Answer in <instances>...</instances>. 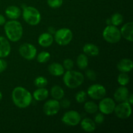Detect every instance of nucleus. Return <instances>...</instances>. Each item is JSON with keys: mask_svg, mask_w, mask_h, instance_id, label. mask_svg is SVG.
Masks as SVG:
<instances>
[{"mask_svg": "<svg viewBox=\"0 0 133 133\" xmlns=\"http://www.w3.org/2000/svg\"><path fill=\"white\" fill-rule=\"evenodd\" d=\"M12 100L19 109H25L31 105L32 96L31 94L22 87H17L12 92Z\"/></svg>", "mask_w": 133, "mask_h": 133, "instance_id": "1", "label": "nucleus"}, {"mask_svg": "<svg viewBox=\"0 0 133 133\" xmlns=\"http://www.w3.org/2000/svg\"><path fill=\"white\" fill-rule=\"evenodd\" d=\"M5 35L7 39L13 42H16L23 36V27L20 22L16 19H11L4 24Z\"/></svg>", "mask_w": 133, "mask_h": 133, "instance_id": "2", "label": "nucleus"}, {"mask_svg": "<svg viewBox=\"0 0 133 133\" xmlns=\"http://www.w3.org/2000/svg\"><path fill=\"white\" fill-rule=\"evenodd\" d=\"M63 75L64 83L68 88L71 89L80 87L84 81V75L79 71L68 70Z\"/></svg>", "mask_w": 133, "mask_h": 133, "instance_id": "3", "label": "nucleus"}, {"mask_svg": "<svg viewBox=\"0 0 133 133\" xmlns=\"http://www.w3.org/2000/svg\"><path fill=\"white\" fill-rule=\"evenodd\" d=\"M22 16L25 22L30 25H37L41 21V14L40 12L33 6H25Z\"/></svg>", "mask_w": 133, "mask_h": 133, "instance_id": "4", "label": "nucleus"}, {"mask_svg": "<svg viewBox=\"0 0 133 133\" xmlns=\"http://www.w3.org/2000/svg\"><path fill=\"white\" fill-rule=\"evenodd\" d=\"M103 37L105 40L110 44H116L120 41L122 38L120 30L116 26L110 25L104 29Z\"/></svg>", "mask_w": 133, "mask_h": 133, "instance_id": "5", "label": "nucleus"}, {"mask_svg": "<svg viewBox=\"0 0 133 133\" xmlns=\"http://www.w3.org/2000/svg\"><path fill=\"white\" fill-rule=\"evenodd\" d=\"M55 35V40L58 45H68L71 42L73 38L72 31L68 28H62L57 30Z\"/></svg>", "mask_w": 133, "mask_h": 133, "instance_id": "6", "label": "nucleus"}, {"mask_svg": "<svg viewBox=\"0 0 133 133\" xmlns=\"http://www.w3.org/2000/svg\"><path fill=\"white\" fill-rule=\"evenodd\" d=\"M114 112L119 119H127L131 116L132 113L131 105L127 101L119 103L118 105H116Z\"/></svg>", "mask_w": 133, "mask_h": 133, "instance_id": "7", "label": "nucleus"}, {"mask_svg": "<svg viewBox=\"0 0 133 133\" xmlns=\"http://www.w3.org/2000/svg\"><path fill=\"white\" fill-rule=\"evenodd\" d=\"M106 94V88L100 84H92L87 90V95L95 100L101 99L105 97Z\"/></svg>", "mask_w": 133, "mask_h": 133, "instance_id": "8", "label": "nucleus"}, {"mask_svg": "<svg viewBox=\"0 0 133 133\" xmlns=\"http://www.w3.org/2000/svg\"><path fill=\"white\" fill-rule=\"evenodd\" d=\"M19 53L25 59L32 61L36 57L37 50L35 45L29 43H24L19 48Z\"/></svg>", "mask_w": 133, "mask_h": 133, "instance_id": "9", "label": "nucleus"}, {"mask_svg": "<svg viewBox=\"0 0 133 133\" xmlns=\"http://www.w3.org/2000/svg\"><path fill=\"white\" fill-rule=\"evenodd\" d=\"M81 114L77 111L71 110L64 113L62 118V123L68 126H75L80 123Z\"/></svg>", "mask_w": 133, "mask_h": 133, "instance_id": "10", "label": "nucleus"}, {"mask_svg": "<svg viewBox=\"0 0 133 133\" xmlns=\"http://www.w3.org/2000/svg\"><path fill=\"white\" fill-rule=\"evenodd\" d=\"M116 103L110 97H103L101 99L98 105V109L102 114L109 115L114 112Z\"/></svg>", "mask_w": 133, "mask_h": 133, "instance_id": "11", "label": "nucleus"}, {"mask_svg": "<svg viewBox=\"0 0 133 133\" xmlns=\"http://www.w3.org/2000/svg\"><path fill=\"white\" fill-rule=\"evenodd\" d=\"M61 110V105L58 100L49 99L44 103L43 111L47 116H54Z\"/></svg>", "mask_w": 133, "mask_h": 133, "instance_id": "12", "label": "nucleus"}, {"mask_svg": "<svg viewBox=\"0 0 133 133\" xmlns=\"http://www.w3.org/2000/svg\"><path fill=\"white\" fill-rule=\"evenodd\" d=\"M129 96V91L128 88L125 87V86H122L117 88L114 94V99L118 103L127 101Z\"/></svg>", "mask_w": 133, "mask_h": 133, "instance_id": "13", "label": "nucleus"}, {"mask_svg": "<svg viewBox=\"0 0 133 133\" xmlns=\"http://www.w3.org/2000/svg\"><path fill=\"white\" fill-rule=\"evenodd\" d=\"M10 51L11 47L9 40L4 36H0V58L8 57Z\"/></svg>", "mask_w": 133, "mask_h": 133, "instance_id": "14", "label": "nucleus"}, {"mask_svg": "<svg viewBox=\"0 0 133 133\" xmlns=\"http://www.w3.org/2000/svg\"><path fill=\"white\" fill-rule=\"evenodd\" d=\"M122 36H123L127 41H133V23L128 22L122 26L120 29Z\"/></svg>", "mask_w": 133, "mask_h": 133, "instance_id": "15", "label": "nucleus"}, {"mask_svg": "<svg viewBox=\"0 0 133 133\" xmlns=\"http://www.w3.org/2000/svg\"><path fill=\"white\" fill-rule=\"evenodd\" d=\"M117 68L120 72H130L133 68V62L129 58H123L117 64Z\"/></svg>", "mask_w": 133, "mask_h": 133, "instance_id": "16", "label": "nucleus"}, {"mask_svg": "<svg viewBox=\"0 0 133 133\" xmlns=\"http://www.w3.org/2000/svg\"><path fill=\"white\" fill-rule=\"evenodd\" d=\"M53 40H54V38H53V35H51L49 32H44L39 36L38 42L39 45H41L42 47L48 48L52 45Z\"/></svg>", "mask_w": 133, "mask_h": 133, "instance_id": "17", "label": "nucleus"}, {"mask_svg": "<svg viewBox=\"0 0 133 133\" xmlns=\"http://www.w3.org/2000/svg\"><path fill=\"white\" fill-rule=\"evenodd\" d=\"M81 127L85 132H92L96 130V123L93 119L89 118H84L81 120Z\"/></svg>", "mask_w": 133, "mask_h": 133, "instance_id": "18", "label": "nucleus"}, {"mask_svg": "<svg viewBox=\"0 0 133 133\" xmlns=\"http://www.w3.org/2000/svg\"><path fill=\"white\" fill-rule=\"evenodd\" d=\"M65 69L62 64L57 62H54L50 64L48 67V71L51 75L53 76H61L64 74Z\"/></svg>", "mask_w": 133, "mask_h": 133, "instance_id": "19", "label": "nucleus"}, {"mask_svg": "<svg viewBox=\"0 0 133 133\" xmlns=\"http://www.w3.org/2000/svg\"><path fill=\"white\" fill-rule=\"evenodd\" d=\"M21 10L19 7L14 5L8 6L5 10V14L10 19H16L21 16Z\"/></svg>", "mask_w": 133, "mask_h": 133, "instance_id": "20", "label": "nucleus"}, {"mask_svg": "<svg viewBox=\"0 0 133 133\" xmlns=\"http://www.w3.org/2000/svg\"><path fill=\"white\" fill-rule=\"evenodd\" d=\"M83 52L87 56L96 57L99 53V49L96 45L94 44H87L83 47Z\"/></svg>", "mask_w": 133, "mask_h": 133, "instance_id": "21", "label": "nucleus"}, {"mask_svg": "<svg viewBox=\"0 0 133 133\" xmlns=\"http://www.w3.org/2000/svg\"><path fill=\"white\" fill-rule=\"evenodd\" d=\"M49 96V91L44 87V88H38L33 92L32 97L35 100L38 101H42L46 99Z\"/></svg>", "mask_w": 133, "mask_h": 133, "instance_id": "22", "label": "nucleus"}, {"mask_svg": "<svg viewBox=\"0 0 133 133\" xmlns=\"http://www.w3.org/2000/svg\"><path fill=\"white\" fill-rule=\"evenodd\" d=\"M51 95L56 100H61L64 97V91L63 88L58 85H55L51 89Z\"/></svg>", "mask_w": 133, "mask_h": 133, "instance_id": "23", "label": "nucleus"}, {"mask_svg": "<svg viewBox=\"0 0 133 133\" xmlns=\"http://www.w3.org/2000/svg\"><path fill=\"white\" fill-rule=\"evenodd\" d=\"M77 64L81 70H84L88 67V58L87 55L80 54L77 58Z\"/></svg>", "mask_w": 133, "mask_h": 133, "instance_id": "24", "label": "nucleus"}, {"mask_svg": "<svg viewBox=\"0 0 133 133\" xmlns=\"http://www.w3.org/2000/svg\"><path fill=\"white\" fill-rule=\"evenodd\" d=\"M84 109L88 114H95L98 110V105L94 101H88L84 103Z\"/></svg>", "mask_w": 133, "mask_h": 133, "instance_id": "25", "label": "nucleus"}, {"mask_svg": "<svg viewBox=\"0 0 133 133\" xmlns=\"http://www.w3.org/2000/svg\"><path fill=\"white\" fill-rule=\"evenodd\" d=\"M110 23L114 26H119L123 23V17L119 13H115L110 18Z\"/></svg>", "mask_w": 133, "mask_h": 133, "instance_id": "26", "label": "nucleus"}, {"mask_svg": "<svg viewBox=\"0 0 133 133\" xmlns=\"http://www.w3.org/2000/svg\"><path fill=\"white\" fill-rule=\"evenodd\" d=\"M130 81L129 76L127 73H121L118 77V82L121 86H126Z\"/></svg>", "mask_w": 133, "mask_h": 133, "instance_id": "27", "label": "nucleus"}, {"mask_svg": "<svg viewBox=\"0 0 133 133\" xmlns=\"http://www.w3.org/2000/svg\"><path fill=\"white\" fill-rule=\"evenodd\" d=\"M48 83V79L42 76L38 77L34 81V84L37 88H44L46 87Z\"/></svg>", "mask_w": 133, "mask_h": 133, "instance_id": "28", "label": "nucleus"}, {"mask_svg": "<svg viewBox=\"0 0 133 133\" xmlns=\"http://www.w3.org/2000/svg\"><path fill=\"white\" fill-rule=\"evenodd\" d=\"M51 58V55L48 51H42L37 56V61L40 63H45Z\"/></svg>", "mask_w": 133, "mask_h": 133, "instance_id": "29", "label": "nucleus"}, {"mask_svg": "<svg viewBox=\"0 0 133 133\" xmlns=\"http://www.w3.org/2000/svg\"><path fill=\"white\" fill-rule=\"evenodd\" d=\"M87 93L86 92H84V90H81L78 92L75 95V100L77 101V102H78L79 103H83L85 102V101L87 100Z\"/></svg>", "mask_w": 133, "mask_h": 133, "instance_id": "30", "label": "nucleus"}, {"mask_svg": "<svg viewBox=\"0 0 133 133\" xmlns=\"http://www.w3.org/2000/svg\"><path fill=\"white\" fill-rule=\"evenodd\" d=\"M48 5L53 9H57L62 6L63 0H47Z\"/></svg>", "mask_w": 133, "mask_h": 133, "instance_id": "31", "label": "nucleus"}, {"mask_svg": "<svg viewBox=\"0 0 133 133\" xmlns=\"http://www.w3.org/2000/svg\"><path fill=\"white\" fill-rule=\"evenodd\" d=\"M63 67L64 68L66 69L67 70H71L74 66V61L70 58H66L64 61L63 62Z\"/></svg>", "mask_w": 133, "mask_h": 133, "instance_id": "32", "label": "nucleus"}, {"mask_svg": "<svg viewBox=\"0 0 133 133\" xmlns=\"http://www.w3.org/2000/svg\"><path fill=\"white\" fill-rule=\"evenodd\" d=\"M105 121V116L102 113H97L94 118L95 123L97 124H102Z\"/></svg>", "mask_w": 133, "mask_h": 133, "instance_id": "33", "label": "nucleus"}, {"mask_svg": "<svg viewBox=\"0 0 133 133\" xmlns=\"http://www.w3.org/2000/svg\"><path fill=\"white\" fill-rule=\"evenodd\" d=\"M86 76L88 79L91 81H95L97 78V75L96 72L92 70H88L86 71Z\"/></svg>", "mask_w": 133, "mask_h": 133, "instance_id": "34", "label": "nucleus"}, {"mask_svg": "<svg viewBox=\"0 0 133 133\" xmlns=\"http://www.w3.org/2000/svg\"><path fill=\"white\" fill-rule=\"evenodd\" d=\"M60 105H61V107H62L64 109H67L70 107L71 105V101L68 99H64L60 102Z\"/></svg>", "mask_w": 133, "mask_h": 133, "instance_id": "35", "label": "nucleus"}, {"mask_svg": "<svg viewBox=\"0 0 133 133\" xmlns=\"http://www.w3.org/2000/svg\"><path fill=\"white\" fill-rule=\"evenodd\" d=\"M7 67V63L2 58H0V74L3 72Z\"/></svg>", "mask_w": 133, "mask_h": 133, "instance_id": "36", "label": "nucleus"}, {"mask_svg": "<svg viewBox=\"0 0 133 133\" xmlns=\"http://www.w3.org/2000/svg\"><path fill=\"white\" fill-rule=\"evenodd\" d=\"M5 22H6V19H5V18L4 17V16L0 14V26L3 25L5 23Z\"/></svg>", "mask_w": 133, "mask_h": 133, "instance_id": "37", "label": "nucleus"}, {"mask_svg": "<svg viewBox=\"0 0 133 133\" xmlns=\"http://www.w3.org/2000/svg\"><path fill=\"white\" fill-rule=\"evenodd\" d=\"M56 31H55V29L53 27H50L48 28V32L50 33L51 35H54Z\"/></svg>", "mask_w": 133, "mask_h": 133, "instance_id": "38", "label": "nucleus"}, {"mask_svg": "<svg viewBox=\"0 0 133 133\" xmlns=\"http://www.w3.org/2000/svg\"><path fill=\"white\" fill-rule=\"evenodd\" d=\"M127 101L131 104V105L133 104V95L132 94H129V96L128 99H127Z\"/></svg>", "mask_w": 133, "mask_h": 133, "instance_id": "39", "label": "nucleus"}, {"mask_svg": "<svg viewBox=\"0 0 133 133\" xmlns=\"http://www.w3.org/2000/svg\"><path fill=\"white\" fill-rule=\"evenodd\" d=\"M2 98H3V94H2V93H1V92H0V101H1Z\"/></svg>", "mask_w": 133, "mask_h": 133, "instance_id": "40", "label": "nucleus"}]
</instances>
